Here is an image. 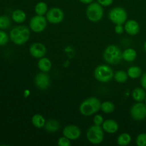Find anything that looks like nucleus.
<instances>
[{
	"mask_svg": "<svg viewBox=\"0 0 146 146\" xmlns=\"http://www.w3.org/2000/svg\"><path fill=\"white\" fill-rule=\"evenodd\" d=\"M101 103L96 97H90L84 100L79 106V111L83 115L90 116L101 110Z\"/></svg>",
	"mask_w": 146,
	"mask_h": 146,
	"instance_id": "nucleus-1",
	"label": "nucleus"
},
{
	"mask_svg": "<svg viewBox=\"0 0 146 146\" xmlns=\"http://www.w3.org/2000/svg\"><path fill=\"white\" fill-rule=\"evenodd\" d=\"M30 37V31L26 26H18L11 30L9 38L17 45H23L28 41Z\"/></svg>",
	"mask_w": 146,
	"mask_h": 146,
	"instance_id": "nucleus-2",
	"label": "nucleus"
},
{
	"mask_svg": "<svg viewBox=\"0 0 146 146\" xmlns=\"http://www.w3.org/2000/svg\"><path fill=\"white\" fill-rule=\"evenodd\" d=\"M104 59L108 64L115 65L123 59L122 52L117 46L110 45L106 48L104 52Z\"/></svg>",
	"mask_w": 146,
	"mask_h": 146,
	"instance_id": "nucleus-3",
	"label": "nucleus"
},
{
	"mask_svg": "<svg viewBox=\"0 0 146 146\" xmlns=\"http://www.w3.org/2000/svg\"><path fill=\"white\" fill-rule=\"evenodd\" d=\"M113 71L108 65L101 64L94 70V77L97 81L101 83H107L113 78Z\"/></svg>",
	"mask_w": 146,
	"mask_h": 146,
	"instance_id": "nucleus-4",
	"label": "nucleus"
},
{
	"mask_svg": "<svg viewBox=\"0 0 146 146\" xmlns=\"http://www.w3.org/2000/svg\"><path fill=\"white\" fill-rule=\"evenodd\" d=\"M104 129L101 125H97L94 124L90 127L86 133V137L88 141L94 145H98L104 141Z\"/></svg>",
	"mask_w": 146,
	"mask_h": 146,
	"instance_id": "nucleus-5",
	"label": "nucleus"
},
{
	"mask_svg": "<svg viewBox=\"0 0 146 146\" xmlns=\"http://www.w3.org/2000/svg\"><path fill=\"white\" fill-rule=\"evenodd\" d=\"M86 16L89 21L97 22L102 19L104 16V9L98 2H92L88 4L86 9Z\"/></svg>",
	"mask_w": 146,
	"mask_h": 146,
	"instance_id": "nucleus-6",
	"label": "nucleus"
},
{
	"mask_svg": "<svg viewBox=\"0 0 146 146\" xmlns=\"http://www.w3.org/2000/svg\"><path fill=\"white\" fill-rule=\"evenodd\" d=\"M108 18L113 23L116 24H123L128 19V14L125 9L122 7H114L108 14Z\"/></svg>",
	"mask_w": 146,
	"mask_h": 146,
	"instance_id": "nucleus-7",
	"label": "nucleus"
},
{
	"mask_svg": "<svg viewBox=\"0 0 146 146\" xmlns=\"http://www.w3.org/2000/svg\"><path fill=\"white\" fill-rule=\"evenodd\" d=\"M47 25V19L44 16L36 15L31 19L29 21V27L35 33L42 32Z\"/></svg>",
	"mask_w": 146,
	"mask_h": 146,
	"instance_id": "nucleus-8",
	"label": "nucleus"
},
{
	"mask_svg": "<svg viewBox=\"0 0 146 146\" xmlns=\"http://www.w3.org/2000/svg\"><path fill=\"white\" fill-rule=\"evenodd\" d=\"M131 115L135 121H141L146 118V104L137 102L131 109Z\"/></svg>",
	"mask_w": 146,
	"mask_h": 146,
	"instance_id": "nucleus-9",
	"label": "nucleus"
},
{
	"mask_svg": "<svg viewBox=\"0 0 146 146\" xmlns=\"http://www.w3.org/2000/svg\"><path fill=\"white\" fill-rule=\"evenodd\" d=\"M46 18L47 21L53 24H59L64 20V13L60 8L58 7H53L49 10H48L46 14Z\"/></svg>",
	"mask_w": 146,
	"mask_h": 146,
	"instance_id": "nucleus-10",
	"label": "nucleus"
},
{
	"mask_svg": "<svg viewBox=\"0 0 146 146\" xmlns=\"http://www.w3.org/2000/svg\"><path fill=\"white\" fill-rule=\"evenodd\" d=\"M50 76L46 72L38 73L34 78L35 85L38 89L46 90L50 86Z\"/></svg>",
	"mask_w": 146,
	"mask_h": 146,
	"instance_id": "nucleus-11",
	"label": "nucleus"
},
{
	"mask_svg": "<svg viewBox=\"0 0 146 146\" xmlns=\"http://www.w3.org/2000/svg\"><path fill=\"white\" fill-rule=\"evenodd\" d=\"M63 135L71 141H75L80 138L81 135V129L74 125H68L63 130Z\"/></svg>",
	"mask_w": 146,
	"mask_h": 146,
	"instance_id": "nucleus-12",
	"label": "nucleus"
},
{
	"mask_svg": "<svg viewBox=\"0 0 146 146\" xmlns=\"http://www.w3.org/2000/svg\"><path fill=\"white\" fill-rule=\"evenodd\" d=\"M30 54L36 58H41L46 54V48L42 43L36 42L31 44L29 48Z\"/></svg>",
	"mask_w": 146,
	"mask_h": 146,
	"instance_id": "nucleus-13",
	"label": "nucleus"
},
{
	"mask_svg": "<svg viewBox=\"0 0 146 146\" xmlns=\"http://www.w3.org/2000/svg\"><path fill=\"white\" fill-rule=\"evenodd\" d=\"M125 31L131 36H135L140 31V26L135 20L131 19L126 21L125 23Z\"/></svg>",
	"mask_w": 146,
	"mask_h": 146,
	"instance_id": "nucleus-14",
	"label": "nucleus"
},
{
	"mask_svg": "<svg viewBox=\"0 0 146 146\" xmlns=\"http://www.w3.org/2000/svg\"><path fill=\"white\" fill-rule=\"evenodd\" d=\"M102 128L105 132L108 133H115L118 130V124L115 121L112 119H108L104 121Z\"/></svg>",
	"mask_w": 146,
	"mask_h": 146,
	"instance_id": "nucleus-15",
	"label": "nucleus"
},
{
	"mask_svg": "<svg viewBox=\"0 0 146 146\" xmlns=\"http://www.w3.org/2000/svg\"><path fill=\"white\" fill-rule=\"evenodd\" d=\"M44 129L47 132L49 133H55L56 131H59L60 129V123L58 121L55 119H49L46 121V123L44 125Z\"/></svg>",
	"mask_w": 146,
	"mask_h": 146,
	"instance_id": "nucleus-16",
	"label": "nucleus"
},
{
	"mask_svg": "<svg viewBox=\"0 0 146 146\" xmlns=\"http://www.w3.org/2000/svg\"><path fill=\"white\" fill-rule=\"evenodd\" d=\"M51 66H52V64H51V62L49 60V58H48L42 57L38 61V68L42 72H48L51 70Z\"/></svg>",
	"mask_w": 146,
	"mask_h": 146,
	"instance_id": "nucleus-17",
	"label": "nucleus"
},
{
	"mask_svg": "<svg viewBox=\"0 0 146 146\" xmlns=\"http://www.w3.org/2000/svg\"><path fill=\"white\" fill-rule=\"evenodd\" d=\"M123 59L127 62H132L135 61L137 57V52L133 48H127L123 52H122Z\"/></svg>",
	"mask_w": 146,
	"mask_h": 146,
	"instance_id": "nucleus-18",
	"label": "nucleus"
},
{
	"mask_svg": "<svg viewBox=\"0 0 146 146\" xmlns=\"http://www.w3.org/2000/svg\"><path fill=\"white\" fill-rule=\"evenodd\" d=\"M132 97L136 102H143L145 99L146 94L144 88H136L133 91Z\"/></svg>",
	"mask_w": 146,
	"mask_h": 146,
	"instance_id": "nucleus-19",
	"label": "nucleus"
},
{
	"mask_svg": "<svg viewBox=\"0 0 146 146\" xmlns=\"http://www.w3.org/2000/svg\"><path fill=\"white\" fill-rule=\"evenodd\" d=\"M11 18L13 21H15L16 23L21 24L23 23L26 20L27 16H26L25 12L21 9H16L13 11L11 14Z\"/></svg>",
	"mask_w": 146,
	"mask_h": 146,
	"instance_id": "nucleus-20",
	"label": "nucleus"
},
{
	"mask_svg": "<svg viewBox=\"0 0 146 146\" xmlns=\"http://www.w3.org/2000/svg\"><path fill=\"white\" fill-rule=\"evenodd\" d=\"M31 123L36 128H43L46 123V120L43 115L40 114H36L31 118Z\"/></svg>",
	"mask_w": 146,
	"mask_h": 146,
	"instance_id": "nucleus-21",
	"label": "nucleus"
},
{
	"mask_svg": "<svg viewBox=\"0 0 146 146\" xmlns=\"http://www.w3.org/2000/svg\"><path fill=\"white\" fill-rule=\"evenodd\" d=\"M128 77H130L132 79H135L142 75V69L138 66H131L130 67L127 71Z\"/></svg>",
	"mask_w": 146,
	"mask_h": 146,
	"instance_id": "nucleus-22",
	"label": "nucleus"
},
{
	"mask_svg": "<svg viewBox=\"0 0 146 146\" xmlns=\"http://www.w3.org/2000/svg\"><path fill=\"white\" fill-rule=\"evenodd\" d=\"M131 142V135L127 133H121V135H118L117 138V143L118 145L121 146H126L129 145L130 143Z\"/></svg>",
	"mask_w": 146,
	"mask_h": 146,
	"instance_id": "nucleus-23",
	"label": "nucleus"
},
{
	"mask_svg": "<svg viewBox=\"0 0 146 146\" xmlns=\"http://www.w3.org/2000/svg\"><path fill=\"white\" fill-rule=\"evenodd\" d=\"M128 78V75L127 72H125V71H123V70L116 71L113 76L114 80L119 84H123V83L126 82Z\"/></svg>",
	"mask_w": 146,
	"mask_h": 146,
	"instance_id": "nucleus-24",
	"label": "nucleus"
},
{
	"mask_svg": "<svg viewBox=\"0 0 146 146\" xmlns=\"http://www.w3.org/2000/svg\"><path fill=\"white\" fill-rule=\"evenodd\" d=\"M48 11V6L44 1H39L35 6V12L37 15L44 16Z\"/></svg>",
	"mask_w": 146,
	"mask_h": 146,
	"instance_id": "nucleus-25",
	"label": "nucleus"
},
{
	"mask_svg": "<svg viewBox=\"0 0 146 146\" xmlns=\"http://www.w3.org/2000/svg\"><path fill=\"white\" fill-rule=\"evenodd\" d=\"M115 104L111 101H104L101 106V110L105 113H111L115 111Z\"/></svg>",
	"mask_w": 146,
	"mask_h": 146,
	"instance_id": "nucleus-26",
	"label": "nucleus"
},
{
	"mask_svg": "<svg viewBox=\"0 0 146 146\" xmlns=\"http://www.w3.org/2000/svg\"><path fill=\"white\" fill-rule=\"evenodd\" d=\"M11 25V19L5 15L0 16V29H7Z\"/></svg>",
	"mask_w": 146,
	"mask_h": 146,
	"instance_id": "nucleus-27",
	"label": "nucleus"
},
{
	"mask_svg": "<svg viewBox=\"0 0 146 146\" xmlns=\"http://www.w3.org/2000/svg\"><path fill=\"white\" fill-rule=\"evenodd\" d=\"M137 145L138 146H146V133H141L137 136L135 141Z\"/></svg>",
	"mask_w": 146,
	"mask_h": 146,
	"instance_id": "nucleus-28",
	"label": "nucleus"
},
{
	"mask_svg": "<svg viewBox=\"0 0 146 146\" xmlns=\"http://www.w3.org/2000/svg\"><path fill=\"white\" fill-rule=\"evenodd\" d=\"M71 145V140L68 139L66 136L61 137L58 140V146H70Z\"/></svg>",
	"mask_w": 146,
	"mask_h": 146,
	"instance_id": "nucleus-29",
	"label": "nucleus"
},
{
	"mask_svg": "<svg viewBox=\"0 0 146 146\" xmlns=\"http://www.w3.org/2000/svg\"><path fill=\"white\" fill-rule=\"evenodd\" d=\"M9 41V36L7 33L0 31V46H4Z\"/></svg>",
	"mask_w": 146,
	"mask_h": 146,
	"instance_id": "nucleus-30",
	"label": "nucleus"
},
{
	"mask_svg": "<svg viewBox=\"0 0 146 146\" xmlns=\"http://www.w3.org/2000/svg\"><path fill=\"white\" fill-rule=\"evenodd\" d=\"M104 123V118L101 115H96L94 118V123L97 125H102Z\"/></svg>",
	"mask_w": 146,
	"mask_h": 146,
	"instance_id": "nucleus-31",
	"label": "nucleus"
},
{
	"mask_svg": "<svg viewBox=\"0 0 146 146\" xmlns=\"http://www.w3.org/2000/svg\"><path fill=\"white\" fill-rule=\"evenodd\" d=\"M114 30H115V32L117 34H122L125 31V28L123 26V24H116Z\"/></svg>",
	"mask_w": 146,
	"mask_h": 146,
	"instance_id": "nucleus-32",
	"label": "nucleus"
},
{
	"mask_svg": "<svg viewBox=\"0 0 146 146\" xmlns=\"http://www.w3.org/2000/svg\"><path fill=\"white\" fill-rule=\"evenodd\" d=\"M97 1L102 7H108L113 2V0H97Z\"/></svg>",
	"mask_w": 146,
	"mask_h": 146,
	"instance_id": "nucleus-33",
	"label": "nucleus"
},
{
	"mask_svg": "<svg viewBox=\"0 0 146 146\" xmlns=\"http://www.w3.org/2000/svg\"><path fill=\"white\" fill-rule=\"evenodd\" d=\"M141 85L143 88L146 90V73H144L141 77Z\"/></svg>",
	"mask_w": 146,
	"mask_h": 146,
	"instance_id": "nucleus-34",
	"label": "nucleus"
},
{
	"mask_svg": "<svg viewBox=\"0 0 146 146\" xmlns=\"http://www.w3.org/2000/svg\"><path fill=\"white\" fill-rule=\"evenodd\" d=\"M81 3L85 4H89L94 1V0H79Z\"/></svg>",
	"mask_w": 146,
	"mask_h": 146,
	"instance_id": "nucleus-35",
	"label": "nucleus"
},
{
	"mask_svg": "<svg viewBox=\"0 0 146 146\" xmlns=\"http://www.w3.org/2000/svg\"><path fill=\"white\" fill-rule=\"evenodd\" d=\"M144 49H145V51H146V41L145 44H144Z\"/></svg>",
	"mask_w": 146,
	"mask_h": 146,
	"instance_id": "nucleus-36",
	"label": "nucleus"
},
{
	"mask_svg": "<svg viewBox=\"0 0 146 146\" xmlns=\"http://www.w3.org/2000/svg\"><path fill=\"white\" fill-rule=\"evenodd\" d=\"M145 104H146V97H145Z\"/></svg>",
	"mask_w": 146,
	"mask_h": 146,
	"instance_id": "nucleus-37",
	"label": "nucleus"
}]
</instances>
